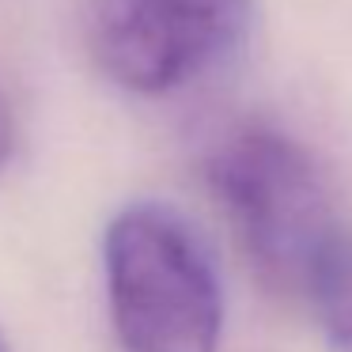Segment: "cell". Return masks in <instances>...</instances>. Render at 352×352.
I'll return each mask as SVG.
<instances>
[{
    "label": "cell",
    "instance_id": "cell-1",
    "mask_svg": "<svg viewBox=\"0 0 352 352\" xmlns=\"http://www.w3.org/2000/svg\"><path fill=\"white\" fill-rule=\"evenodd\" d=\"M208 186L254 276L303 299L322 250L344 231L318 163L269 125H239L208 155Z\"/></svg>",
    "mask_w": 352,
    "mask_h": 352
},
{
    "label": "cell",
    "instance_id": "cell-4",
    "mask_svg": "<svg viewBox=\"0 0 352 352\" xmlns=\"http://www.w3.org/2000/svg\"><path fill=\"white\" fill-rule=\"evenodd\" d=\"M303 299L311 303L318 326L326 329L329 344L337 352H352V231L349 228L322 250Z\"/></svg>",
    "mask_w": 352,
    "mask_h": 352
},
{
    "label": "cell",
    "instance_id": "cell-5",
    "mask_svg": "<svg viewBox=\"0 0 352 352\" xmlns=\"http://www.w3.org/2000/svg\"><path fill=\"white\" fill-rule=\"evenodd\" d=\"M12 152H16V114H12L8 95L0 91V167L12 160Z\"/></svg>",
    "mask_w": 352,
    "mask_h": 352
},
{
    "label": "cell",
    "instance_id": "cell-2",
    "mask_svg": "<svg viewBox=\"0 0 352 352\" xmlns=\"http://www.w3.org/2000/svg\"><path fill=\"white\" fill-rule=\"evenodd\" d=\"M107 296L125 352H216L223 296L190 223L140 201L107 228Z\"/></svg>",
    "mask_w": 352,
    "mask_h": 352
},
{
    "label": "cell",
    "instance_id": "cell-3",
    "mask_svg": "<svg viewBox=\"0 0 352 352\" xmlns=\"http://www.w3.org/2000/svg\"><path fill=\"white\" fill-rule=\"evenodd\" d=\"M254 0H87L91 61L133 95H167L220 65L250 31Z\"/></svg>",
    "mask_w": 352,
    "mask_h": 352
},
{
    "label": "cell",
    "instance_id": "cell-6",
    "mask_svg": "<svg viewBox=\"0 0 352 352\" xmlns=\"http://www.w3.org/2000/svg\"><path fill=\"white\" fill-rule=\"evenodd\" d=\"M0 352H12V349H8V341H4V333H0Z\"/></svg>",
    "mask_w": 352,
    "mask_h": 352
}]
</instances>
